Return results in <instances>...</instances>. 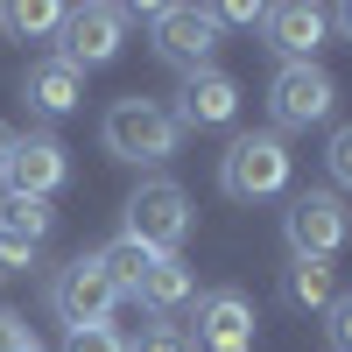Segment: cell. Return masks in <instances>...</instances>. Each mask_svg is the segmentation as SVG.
<instances>
[{
	"label": "cell",
	"instance_id": "obj_17",
	"mask_svg": "<svg viewBox=\"0 0 352 352\" xmlns=\"http://www.w3.org/2000/svg\"><path fill=\"white\" fill-rule=\"evenodd\" d=\"M0 232L21 240V247H43L56 232V204H43V197H0Z\"/></svg>",
	"mask_w": 352,
	"mask_h": 352
},
{
	"label": "cell",
	"instance_id": "obj_21",
	"mask_svg": "<svg viewBox=\"0 0 352 352\" xmlns=\"http://www.w3.org/2000/svg\"><path fill=\"white\" fill-rule=\"evenodd\" d=\"M324 338L331 352H352V289H338V303L324 310Z\"/></svg>",
	"mask_w": 352,
	"mask_h": 352
},
{
	"label": "cell",
	"instance_id": "obj_13",
	"mask_svg": "<svg viewBox=\"0 0 352 352\" xmlns=\"http://www.w3.org/2000/svg\"><path fill=\"white\" fill-rule=\"evenodd\" d=\"M21 99H28V113H43V120H64V113L85 106V71H71L64 56H36L28 78H21Z\"/></svg>",
	"mask_w": 352,
	"mask_h": 352
},
{
	"label": "cell",
	"instance_id": "obj_15",
	"mask_svg": "<svg viewBox=\"0 0 352 352\" xmlns=\"http://www.w3.org/2000/svg\"><path fill=\"white\" fill-rule=\"evenodd\" d=\"M134 303H148V310H162V317L184 310V303H197V275H190V261H184V254H162L155 275L134 289Z\"/></svg>",
	"mask_w": 352,
	"mask_h": 352
},
{
	"label": "cell",
	"instance_id": "obj_3",
	"mask_svg": "<svg viewBox=\"0 0 352 352\" xmlns=\"http://www.w3.org/2000/svg\"><path fill=\"white\" fill-rule=\"evenodd\" d=\"M268 113H275V134H310V127H324L331 113H338V85L324 64H275L268 78Z\"/></svg>",
	"mask_w": 352,
	"mask_h": 352
},
{
	"label": "cell",
	"instance_id": "obj_4",
	"mask_svg": "<svg viewBox=\"0 0 352 352\" xmlns=\"http://www.w3.org/2000/svg\"><path fill=\"white\" fill-rule=\"evenodd\" d=\"M282 240H289V261H338L352 240L345 197L338 190H296L282 212Z\"/></svg>",
	"mask_w": 352,
	"mask_h": 352
},
{
	"label": "cell",
	"instance_id": "obj_10",
	"mask_svg": "<svg viewBox=\"0 0 352 352\" xmlns=\"http://www.w3.org/2000/svg\"><path fill=\"white\" fill-rule=\"evenodd\" d=\"M184 338H190V352H254L261 317H254V303L240 289H204L190 303V331Z\"/></svg>",
	"mask_w": 352,
	"mask_h": 352
},
{
	"label": "cell",
	"instance_id": "obj_12",
	"mask_svg": "<svg viewBox=\"0 0 352 352\" xmlns=\"http://www.w3.org/2000/svg\"><path fill=\"white\" fill-rule=\"evenodd\" d=\"M184 134H212V127H232L240 120V78L232 71H197V78H184V92H176V113H169Z\"/></svg>",
	"mask_w": 352,
	"mask_h": 352
},
{
	"label": "cell",
	"instance_id": "obj_14",
	"mask_svg": "<svg viewBox=\"0 0 352 352\" xmlns=\"http://www.w3.org/2000/svg\"><path fill=\"white\" fill-rule=\"evenodd\" d=\"M282 296H289V310L324 317L338 303V268H331V261H289V268H282Z\"/></svg>",
	"mask_w": 352,
	"mask_h": 352
},
{
	"label": "cell",
	"instance_id": "obj_22",
	"mask_svg": "<svg viewBox=\"0 0 352 352\" xmlns=\"http://www.w3.org/2000/svg\"><path fill=\"white\" fill-rule=\"evenodd\" d=\"M127 352H190V338L176 331V324H148L141 338H127Z\"/></svg>",
	"mask_w": 352,
	"mask_h": 352
},
{
	"label": "cell",
	"instance_id": "obj_11",
	"mask_svg": "<svg viewBox=\"0 0 352 352\" xmlns=\"http://www.w3.org/2000/svg\"><path fill=\"white\" fill-rule=\"evenodd\" d=\"M261 36L282 64H317V50L331 43V8H317V0H282V8L261 14Z\"/></svg>",
	"mask_w": 352,
	"mask_h": 352
},
{
	"label": "cell",
	"instance_id": "obj_6",
	"mask_svg": "<svg viewBox=\"0 0 352 352\" xmlns=\"http://www.w3.org/2000/svg\"><path fill=\"white\" fill-rule=\"evenodd\" d=\"M64 184H71V148L64 141L43 134V127L14 134L8 162H0V197H43V204H56Z\"/></svg>",
	"mask_w": 352,
	"mask_h": 352
},
{
	"label": "cell",
	"instance_id": "obj_16",
	"mask_svg": "<svg viewBox=\"0 0 352 352\" xmlns=\"http://www.w3.org/2000/svg\"><path fill=\"white\" fill-rule=\"evenodd\" d=\"M155 261H162V254H155V247H141V240H127V232L99 247V268L113 275V289H120V296H134V289L155 275Z\"/></svg>",
	"mask_w": 352,
	"mask_h": 352
},
{
	"label": "cell",
	"instance_id": "obj_1",
	"mask_svg": "<svg viewBox=\"0 0 352 352\" xmlns=\"http://www.w3.org/2000/svg\"><path fill=\"white\" fill-rule=\"evenodd\" d=\"M289 169H296V155H289V141L275 127H254V134H232L226 155H219V190L232 204H268L289 190Z\"/></svg>",
	"mask_w": 352,
	"mask_h": 352
},
{
	"label": "cell",
	"instance_id": "obj_27",
	"mask_svg": "<svg viewBox=\"0 0 352 352\" xmlns=\"http://www.w3.org/2000/svg\"><path fill=\"white\" fill-rule=\"evenodd\" d=\"M331 21H338V28H352V8H331Z\"/></svg>",
	"mask_w": 352,
	"mask_h": 352
},
{
	"label": "cell",
	"instance_id": "obj_28",
	"mask_svg": "<svg viewBox=\"0 0 352 352\" xmlns=\"http://www.w3.org/2000/svg\"><path fill=\"white\" fill-rule=\"evenodd\" d=\"M14 352H43V345H36V338H28V345H14Z\"/></svg>",
	"mask_w": 352,
	"mask_h": 352
},
{
	"label": "cell",
	"instance_id": "obj_5",
	"mask_svg": "<svg viewBox=\"0 0 352 352\" xmlns=\"http://www.w3.org/2000/svg\"><path fill=\"white\" fill-rule=\"evenodd\" d=\"M190 226H197V212H190V197H184V184L176 176H148L134 197H127V240H141V247H155V254H176L190 240Z\"/></svg>",
	"mask_w": 352,
	"mask_h": 352
},
{
	"label": "cell",
	"instance_id": "obj_9",
	"mask_svg": "<svg viewBox=\"0 0 352 352\" xmlns=\"http://www.w3.org/2000/svg\"><path fill=\"white\" fill-rule=\"evenodd\" d=\"M50 310L64 317V331L78 324H113V310H120V289H113V275L99 268V254H78L56 268L50 282Z\"/></svg>",
	"mask_w": 352,
	"mask_h": 352
},
{
	"label": "cell",
	"instance_id": "obj_19",
	"mask_svg": "<svg viewBox=\"0 0 352 352\" xmlns=\"http://www.w3.org/2000/svg\"><path fill=\"white\" fill-rule=\"evenodd\" d=\"M324 169H331V190H352V120L331 127V141H324Z\"/></svg>",
	"mask_w": 352,
	"mask_h": 352
},
{
	"label": "cell",
	"instance_id": "obj_18",
	"mask_svg": "<svg viewBox=\"0 0 352 352\" xmlns=\"http://www.w3.org/2000/svg\"><path fill=\"white\" fill-rule=\"evenodd\" d=\"M0 28H8L14 43H43V36L64 28V8H56V0H8V8H0Z\"/></svg>",
	"mask_w": 352,
	"mask_h": 352
},
{
	"label": "cell",
	"instance_id": "obj_26",
	"mask_svg": "<svg viewBox=\"0 0 352 352\" xmlns=\"http://www.w3.org/2000/svg\"><path fill=\"white\" fill-rule=\"evenodd\" d=\"M8 148H14V127H8V120H0V162H8Z\"/></svg>",
	"mask_w": 352,
	"mask_h": 352
},
{
	"label": "cell",
	"instance_id": "obj_2",
	"mask_svg": "<svg viewBox=\"0 0 352 352\" xmlns=\"http://www.w3.org/2000/svg\"><path fill=\"white\" fill-rule=\"evenodd\" d=\"M99 141L113 162H169L184 148V127L169 120V106L155 99H113L106 120H99Z\"/></svg>",
	"mask_w": 352,
	"mask_h": 352
},
{
	"label": "cell",
	"instance_id": "obj_7",
	"mask_svg": "<svg viewBox=\"0 0 352 352\" xmlns=\"http://www.w3.org/2000/svg\"><path fill=\"white\" fill-rule=\"evenodd\" d=\"M127 43V8H106V0H85V8H64V28H56V50L71 71H99L113 64Z\"/></svg>",
	"mask_w": 352,
	"mask_h": 352
},
{
	"label": "cell",
	"instance_id": "obj_25",
	"mask_svg": "<svg viewBox=\"0 0 352 352\" xmlns=\"http://www.w3.org/2000/svg\"><path fill=\"white\" fill-rule=\"evenodd\" d=\"M28 338H36V331L21 324V310H8V303H0V352H14V345H28Z\"/></svg>",
	"mask_w": 352,
	"mask_h": 352
},
{
	"label": "cell",
	"instance_id": "obj_20",
	"mask_svg": "<svg viewBox=\"0 0 352 352\" xmlns=\"http://www.w3.org/2000/svg\"><path fill=\"white\" fill-rule=\"evenodd\" d=\"M64 352H127V338L113 324H78V331H64Z\"/></svg>",
	"mask_w": 352,
	"mask_h": 352
},
{
	"label": "cell",
	"instance_id": "obj_8",
	"mask_svg": "<svg viewBox=\"0 0 352 352\" xmlns=\"http://www.w3.org/2000/svg\"><path fill=\"white\" fill-rule=\"evenodd\" d=\"M148 43L169 71H212V56H219V21L204 14V8H148Z\"/></svg>",
	"mask_w": 352,
	"mask_h": 352
},
{
	"label": "cell",
	"instance_id": "obj_24",
	"mask_svg": "<svg viewBox=\"0 0 352 352\" xmlns=\"http://www.w3.org/2000/svg\"><path fill=\"white\" fill-rule=\"evenodd\" d=\"M36 254H43V247H21V240L0 232V275H28V268H36Z\"/></svg>",
	"mask_w": 352,
	"mask_h": 352
},
{
	"label": "cell",
	"instance_id": "obj_23",
	"mask_svg": "<svg viewBox=\"0 0 352 352\" xmlns=\"http://www.w3.org/2000/svg\"><path fill=\"white\" fill-rule=\"evenodd\" d=\"M204 14H212L219 28H261V14H268V8H254V0H226V8H204Z\"/></svg>",
	"mask_w": 352,
	"mask_h": 352
}]
</instances>
